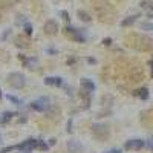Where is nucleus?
I'll return each mask as SVG.
<instances>
[{"label": "nucleus", "mask_w": 153, "mask_h": 153, "mask_svg": "<svg viewBox=\"0 0 153 153\" xmlns=\"http://www.w3.org/2000/svg\"><path fill=\"white\" fill-rule=\"evenodd\" d=\"M6 81L11 87H14V89H22V87H25V84H26V78H25V75L20 74V72H11L8 75Z\"/></svg>", "instance_id": "obj_1"}, {"label": "nucleus", "mask_w": 153, "mask_h": 153, "mask_svg": "<svg viewBox=\"0 0 153 153\" xmlns=\"http://www.w3.org/2000/svg\"><path fill=\"white\" fill-rule=\"evenodd\" d=\"M92 133L97 139H100V141H106V139L109 138L110 135V129L107 124H94L92 126Z\"/></svg>", "instance_id": "obj_2"}, {"label": "nucleus", "mask_w": 153, "mask_h": 153, "mask_svg": "<svg viewBox=\"0 0 153 153\" xmlns=\"http://www.w3.org/2000/svg\"><path fill=\"white\" fill-rule=\"evenodd\" d=\"M49 106H51V100L48 97H40L31 103V109L37 110V112H45L49 109Z\"/></svg>", "instance_id": "obj_3"}, {"label": "nucleus", "mask_w": 153, "mask_h": 153, "mask_svg": "<svg viewBox=\"0 0 153 153\" xmlns=\"http://www.w3.org/2000/svg\"><path fill=\"white\" fill-rule=\"evenodd\" d=\"M65 34L71 38V40H74V42H76V43H84V35L81 34V31H78V29H75V28H72V26H66L65 28Z\"/></svg>", "instance_id": "obj_4"}, {"label": "nucleus", "mask_w": 153, "mask_h": 153, "mask_svg": "<svg viewBox=\"0 0 153 153\" xmlns=\"http://www.w3.org/2000/svg\"><path fill=\"white\" fill-rule=\"evenodd\" d=\"M43 31L46 35H57L60 28H58V23L55 20H48L45 23V26H43Z\"/></svg>", "instance_id": "obj_5"}, {"label": "nucleus", "mask_w": 153, "mask_h": 153, "mask_svg": "<svg viewBox=\"0 0 153 153\" xmlns=\"http://www.w3.org/2000/svg\"><path fill=\"white\" fill-rule=\"evenodd\" d=\"M14 43H16V46H17V48H20V49L29 48V45H31L29 35H26V34H23V35H16Z\"/></svg>", "instance_id": "obj_6"}, {"label": "nucleus", "mask_w": 153, "mask_h": 153, "mask_svg": "<svg viewBox=\"0 0 153 153\" xmlns=\"http://www.w3.org/2000/svg\"><path fill=\"white\" fill-rule=\"evenodd\" d=\"M146 146V143L143 139H130L124 144V149L126 150H141L143 147Z\"/></svg>", "instance_id": "obj_7"}, {"label": "nucleus", "mask_w": 153, "mask_h": 153, "mask_svg": "<svg viewBox=\"0 0 153 153\" xmlns=\"http://www.w3.org/2000/svg\"><path fill=\"white\" fill-rule=\"evenodd\" d=\"M17 149L19 150H23V153H29L32 149H37V139H28V141L19 144Z\"/></svg>", "instance_id": "obj_8"}, {"label": "nucleus", "mask_w": 153, "mask_h": 153, "mask_svg": "<svg viewBox=\"0 0 153 153\" xmlns=\"http://www.w3.org/2000/svg\"><path fill=\"white\" fill-rule=\"evenodd\" d=\"M81 144L80 141H76V139H71V141H68V150L69 153H80L81 152Z\"/></svg>", "instance_id": "obj_9"}, {"label": "nucleus", "mask_w": 153, "mask_h": 153, "mask_svg": "<svg viewBox=\"0 0 153 153\" xmlns=\"http://www.w3.org/2000/svg\"><path fill=\"white\" fill-rule=\"evenodd\" d=\"M80 84H81V87H83V91H86V92H94V91H95V84L92 83V80L81 78Z\"/></svg>", "instance_id": "obj_10"}, {"label": "nucleus", "mask_w": 153, "mask_h": 153, "mask_svg": "<svg viewBox=\"0 0 153 153\" xmlns=\"http://www.w3.org/2000/svg\"><path fill=\"white\" fill-rule=\"evenodd\" d=\"M45 84L46 86H61L63 80L60 76H48V78H45Z\"/></svg>", "instance_id": "obj_11"}, {"label": "nucleus", "mask_w": 153, "mask_h": 153, "mask_svg": "<svg viewBox=\"0 0 153 153\" xmlns=\"http://www.w3.org/2000/svg\"><path fill=\"white\" fill-rule=\"evenodd\" d=\"M135 97H139L141 100H147V98H149V89H147V87L138 89V91H135Z\"/></svg>", "instance_id": "obj_12"}, {"label": "nucleus", "mask_w": 153, "mask_h": 153, "mask_svg": "<svg viewBox=\"0 0 153 153\" xmlns=\"http://www.w3.org/2000/svg\"><path fill=\"white\" fill-rule=\"evenodd\" d=\"M12 117H14V113H11V112H3L2 115H0V124H6L8 121H11Z\"/></svg>", "instance_id": "obj_13"}, {"label": "nucleus", "mask_w": 153, "mask_h": 153, "mask_svg": "<svg viewBox=\"0 0 153 153\" xmlns=\"http://www.w3.org/2000/svg\"><path fill=\"white\" fill-rule=\"evenodd\" d=\"M76 16H78V17H80V20H83V22H87V23H89V22H91V20H92V17H91V16H89V14H87V12L84 11V9H80L78 12H76Z\"/></svg>", "instance_id": "obj_14"}, {"label": "nucleus", "mask_w": 153, "mask_h": 153, "mask_svg": "<svg viewBox=\"0 0 153 153\" xmlns=\"http://www.w3.org/2000/svg\"><path fill=\"white\" fill-rule=\"evenodd\" d=\"M138 17H139V16H130V17L124 19V20L121 22V26H130V25H133V23L136 22Z\"/></svg>", "instance_id": "obj_15"}, {"label": "nucleus", "mask_w": 153, "mask_h": 153, "mask_svg": "<svg viewBox=\"0 0 153 153\" xmlns=\"http://www.w3.org/2000/svg\"><path fill=\"white\" fill-rule=\"evenodd\" d=\"M37 63H38V60L34 58V57H32V58H26V60H25V66L29 68V69H34Z\"/></svg>", "instance_id": "obj_16"}, {"label": "nucleus", "mask_w": 153, "mask_h": 153, "mask_svg": "<svg viewBox=\"0 0 153 153\" xmlns=\"http://www.w3.org/2000/svg\"><path fill=\"white\" fill-rule=\"evenodd\" d=\"M141 6H143L144 9H147L149 12H153V2H152V0H147V2H143V3H141Z\"/></svg>", "instance_id": "obj_17"}, {"label": "nucleus", "mask_w": 153, "mask_h": 153, "mask_svg": "<svg viewBox=\"0 0 153 153\" xmlns=\"http://www.w3.org/2000/svg\"><path fill=\"white\" fill-rule=\"evenodd\" d=\"M23 29H25V34H26V35L32 34V26H31V23H28V22L23 25Z\"/></svg>", "instance_id": "obj_18"}, {"label": "nucleus", "mask_w": 153, "mask_h": 153, "mask_svg": "<svg viewBox=\"0 0 153 153\" xmlns=\"http://www.w3.org/2000/svg\"><path fill=\"white\" fill-rule=\"evenodd\" d=\"M8 100L11 101V103H14V104H22V100H19V98L14 97V95H8Z\"/></svg>", "instance_id": "obj_19"}, {"label": "nucleus", "mask_w": 153, "mask_h": 153, "mask_svg": "<svg viewBox=\"0 0 153 153\" xmlns=\"http://www.w3.org/2000/svg\"><path fill=\"white\" fill-rule=\"evenodd\" d=\"M37 149H40V150L46 152V150H48V146H46L43 141H37Z\"/></svg>", "instance_id": "obj_20"}, {"label": "nucleus", "mask_w": 153, "mask_h": 153, "mask_svg": "<svg viewBox=\"0 0 153 153\" xmlns=\"http://www.w3.org/2000/svg\"><path fill=\"white\" fill-rule=\"evenodd\" d=\"M16 149H17V146H9V147L2 149V150H0V153H8V152H12V150H16Z\"/></svg>", "instance_id": "obj_21"}, {"label": "nucleus", "mask_w": 153, "mask_h": 153, "mask_svg": "<svg viewBox=\"0 0 153 153\" xmlns=\"http://www.w3.org/2000/svg\"><path fill=\"white\" fill-rule=\"evenodd\" d=\"M60 16L63 17V20H66V22H69V20H71V19H69V14H68L66 11H61V12H60Z\"/></svg>", "instance_id": "obj_22"}, {"label": "nucleus", "mask_w": 153, "mask_h": 153, "mask_svg": "<svg viewBox=\"0 0 153 153\" xmlns=\"http://www.w3.org/2000/svg\"><path fill=\"white\" fill-rule=\"evenodd\" d=\"M103 43H104L106 46H109V45L112 43V38H104V40H103Z\"/></svg>", "instance_id": "obj_23"}, {"label": "nucleus", "mask_w": 153, "mask_h": 153, "mask_svg": "<svg viewBox=\"0 0 153 153\" xmlns=\"http://www.w3.org/2000/svg\"><path fill=\"white\" fill-rule=\"evenodd\" d=\"M68 132H69V133L72 132V121H69V123H68Z\"/></svg>", "instance_id": "obj_24"}, {"label": "nucleus", "mask_w": 153, "mask_h": 153, "mask_svg": "<svg viewBox=\"0 0 153 153\" xmlns=\"http://www.w3.org/2000/svg\"><path fill=\"white\" fill-rule=\"evenodd\" d=\"M150 65H152V75H153V61L150 63Z\"/></svg>", "instance_id": "obj_25"}, {"label": "nucleus", "mask_w": 153, "mask_h": 153, "mask_svg": "<svg viewBox=\"0 0 153 153\" xmlns=\"http://www.w3.org/2000/svg\"><path fill=\"white\" fill-rule=\"evenodd\" d=\"M0 143H2V135H0Z\"/></svg>", "instance_id": "obj_26"}, {"label": "nucleus", "mask_w": 153, "mask_h": 153, "mask_svg": "<svg viewBox=\"0 0 153 153\" xmlns=\"http://www.w3.org/2000/svg\"><path fill=\"white\" fill-rule=\"evenodd\" d=\"M0 97H2V94H0Z\"/></svg>", "instance_id": "obj_27"}]
</instances>
